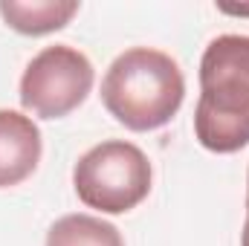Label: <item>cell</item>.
<instances>
[{
    "mask_svg": "<svg viewBox=\"0 0 249 246\" xmlns=\"http://www.w3.org/2000/svg\"><path fill=\"white\" fill-rule=\"evenodd\" d=\"M194 136L214 154H235L249 145V35L209 41L200 58Z\"/></svg>",
    "mask_w": 249,
    "mask_h": 246,
    "instance_id": "6da1fadb",
    "label": "cell"
},
{
    "mask_svg": "<svg viewBox=\"0 0 249 246\" xmlns=\"http://www.w3.org/2000/svg\"><path fill=\"white\" fill-rule=\"evenodd\" d=\"M186 99V78L171 55L133 47L107 67L102 78V102L127 130L145 133L168 124Z\"/></svg>",
    "mask_w": 249,
    "mask_h": 246,
    "instance_id": "7a4b0ae2",
    "label": "cell"
},
{
    "mask_svg": "<svg viewBox=\"0 0 249 246\" xmlns=\"http://www.w3.org/2000/svg\"><path fill=\"white\" fill-rule=\"evenodd\" d=\"M151 162L133 142L107 139L90 148L72 168V185L87 209L124 214L151 191Z\"/></svg>",
    "mask_w": 249,
    "mask_h": 246,
    "instance_id": "3957f363",
    "label": "cell"
},
{
    "mask_svg": "<svg viewBox=\"0 0 249 246\" xmlns=\"http://www.w3.org/2000/svg\"><path fill=\"white\" fill-rule=\"evenodd\" d=\"M96 72L84 53L55 44L26 64L20 78V105L38 119H61L72 113L93 90Z\"/></svg>",
    "mask_w": 249,
    "mask_h": 246,
    "instance_id": "277c9868",
    "label": "cell"
},
{
    "mask_svg": "<svg viewBox=\"0 0 249 246\" xmlns=\"http://www.w3.org/2000/svg\"><path fill=\"white\" fill-rule=\"evenodd\" d=\"M41 130L18 110H0V188L23 183L41 162Z\"/></svg>",
    "mask_w": 249,
    "mask_h": 246,
    "instance_id": "5b68a950",
    "label": "cell"
},
{
    "mask_svg": "<svg viewBox=\"0 0 249 246\" xmlns=\"http://www.w3.org/2000/svg\"><path fill=\"white\" fill-rule=\"evenodd\" d=\"M78 12V0H0L3 20L20 35H50Z\"/></svg>",
    "mask_w": 249,
    "mask_h": 246,
    "instance_id": "8992f818",
    "label": "cell"
},
{
    "mask_svg": "<svg viewBox=\"0 0 249 246\" xmlns=\"http://www.w3.org/2000/svg\"><path fill=\"white\" fill-rule=\"evenodd\" d=\"M47 246H124L113 223L93 214H67L47 232Z\"/></svg>",
    "mask_w": 249,
    "mask_h": 246,
    "instance_id": "52a82bcc",
    "label": "cell"
},
{
    "mask_svg": "<svg viewBox=\"0 0 249 246\" xmlns=\"http://www.w3.org/2000/svg\"><path fill=\"white\" fill-rule=\"evenodd\" d=\"M241 246H249V200H247V220H244V232H241Z\"/></svg>",
    "mask_w": 249,
    "mask_h": 246,
    "instance_id": "ba28073f",
    "label": "cell"
},
{
    "mask_svg": "<svg viewBox=\"0 0 249 246\" xmlns=\"http://www.w3.org/2000/svg\"><path fill=\"white\" fill-rule=\"evenodd\" d=\"M220 12H229V15H249V6H220Z\"/></svg>",
    "mask_w": 249,
    "mask_h": 246,
    "instance_id": "9c48e42d",
    "label": "cell"
},
{
    "mask_svg": "<svg viewBox=\"0 0 249 246\" xmlns=\"http://www.w3.org/2000/svg\"><path fill=\"white\" fill-rule=\"evenodd\" d=\"M247 200H249V174H247Z\"/></svg>",
    "mask_w": 249,
    "mask_h": 246,
    "instance_id": "30bf717a",
    "label": "cell"
}]
</instances>
